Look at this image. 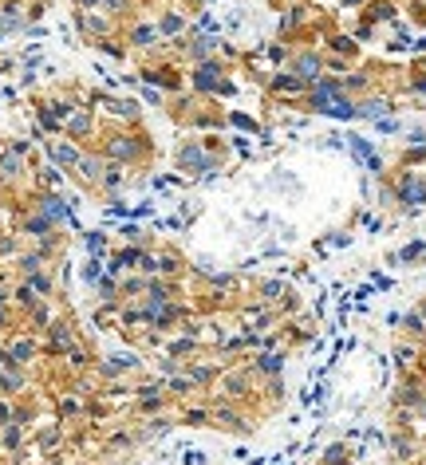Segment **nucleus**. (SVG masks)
Returning a JSON list of instances; mask_svg holds the SVG:
<instances>
[{"mask_svg": "<svg viewBox=\"0 0 426 465\" xmlns=\"http://www.w3.org/2000/svg\"><path fill=\"white\" fill-rule=\"evenodd\" d=\"M40 213H44V217L56 225V221H67V217H71V205H67L59 193H44V197H40Z\"/></svg>", "mask_w": 426, "mask_h": 465, "instance_id": "nucleus-10", "label": "nucleus"}, {"mask_svg": "<svg viewBox=\"0 0 426 465\" xmlns=\"http://www.w3.org/2000/svg\"><path fill=\"white\" fill-rule=\"evenodd\" d=\"M340 4H347V8H355V4H367V0H340Z\"/></svg>", "mask_w": 426, "mask_h": 465, "instance_id": "nucleus-46", "label": "nucleus"}, {"mask_svg": "<svg viewBox=\"0 0 426 465\" xmlns=\"http://www.w3.org/2000/svg\"><path fill=\"white\" fill-rule=\"evenodd\" d=\"M130 367H139V359L134 355H111V363H103V371L107 374H122V371H130Z\"/></svg>", "mask_w": 426, "mask_h": 465, "instance_id": "nucleus-18", "label": "nucleus"}, {"mask_svg": "<svg viewBox=\"0 0 426 465\" xmlns=\"http://www.w3.org/2000/svg\"><path fill=\"white\" fill-rule=\"evenodd\" d=\"M87 130H91V119H87V115H75L71 119V134H87Z\"/></svg>", "mask_w": 426, "mask_h": 465, "instance_id": "nucleus-35", "label": "nucleus"}, {"mask_svg": "<svg viewBox=\"0 0 426 465\" xmlns=\"http://www.w3.org/2000/svg\"><path fill=\"white\" fill-rule=\"evenodd\" d=\"M84 280H99V265H95V260L84 268Z\"/></svg>", "mask_w": 426, "mask_h": 465, "instance_id": "nucleus-44", "label": "nucleus"}, {"mask_svg": "<svg viewBox=\"0 0 426 465\" xmlns=\"http://www.w3.org/2000/svg\"><path fill=\"white\" fill-rule=\"evenodd\" d=\"M332 52H340V55H355V40H352V36H335V40H332Z\"/></svg>", "mask_w": 426, "mask_h": 465, "instance_id": "nucleus-32", "label": "nucleus"}, {"mask_svg": "<svg viewBox=\"0 0 426 465\" xmlns=\"http://www.w3.org/2000/svg\"><path fill=\"white\" fill-rule=\"evenodd\" d=\"M269 91L272 95H304L308 83L300 79V75H292V71H280V75H272L269 79Z\"/></svg>", "mask_w": 426, "mask_h": 465, "instance_id": "nucleus-9", "label": "nucleus"}, {"mask_svg": "<svg viewBox=\"0 0 426 465\" xmlns=\"http://www.w3.org/2000/svg\"><path fill=\"white\" fill-rule=\"evenodd\" d=\"M395 359H398V367H415L418 351H415V347H407V343H403V347H395Z\"/></svg>", "mask_w": 426, "mask_h": 465, "instance_id": "nucleus-29", "label": "nucleus"}, {"mask_svg": "<svg viewBox=\"0 0 426 465\" xmlns=\"http://www.w3.org/2000/svg\"><path fill=\"white\" fill-rule=\"evenodd\" d=\"M24 233H28V237H47V233H52V221H47L44 213H40V217L24 221Z\"/></svg>", "mask_w": 426, "mask_h": 465, "instance_id": "nucleus-19", "label": "nucleus"}, {"mask_svg": "<svg viewBox=\"0 0 426 465\" xmlns=\"http://www.w3.org/2000/svg\"><path fill=\"white\" fill-rule=\"evenodd\" d=\"M324 465H347V449L332 446V449H328V457H324Z\"/></svg>", "mask_w": 426, "mask_h": 465, "instance_id": "nucleus-33", "label": "nucleus"}, {"mask_svg": "<svg viewBox=\"0 0 426 465\" xmlns=\"http://www.w3.org/2000/svg\"><path fill=\"white\" fill-rule=\"evenodd\" d=\"M422 75H426V59H422Z\"/></svg>", "mask_w": 426, "mask_h": 465, "instance_id": "nucleus-47", "label": "nucleus"}, {"mask_svg": "<svg viewBox=\"0 0 426 465\" xmlns=\"http://www.w3.org/2000/svg\"><path fill=\"white\" fill-rule=\"evenodd\" d=\"M205 418H209V411H190V414H185L190 426H205Z\"/></svg>", "mask_w": 426, "mask_h": 465, "instance_id": "nucleus-40", "label": "nucleus"}, {"mask_svg": "<svg viewBox=\"0 0 426 465\" xmlns=\"http://www.w3.org/2000/svg\"><path fill=\"white\" fill-rule=\"evenodd\" d=\"M422 253H426V245H407L398 253V260H415V256H422Z\"/></svg>", "mask_w": 426, "mask_h": 465, "instance_id": "nucleus-38", "label": "nucleus"}, {"mask_svg": "<svg viewBox=\"0 0 426 465\" xmlns=\"http://www.w3.org/2000/svg\"><path fill=\"white\" fill-rule=\"evenodd\" d=\"M391 115V99H383V95H371V99H359L355 103V119H371L379 122Z\"/></svg>", "mask_w": 426, "mask_h": 465, "instance_id": "nucleus-8", "label": "nucleus"}, {"mask_svg": "<svg viewBox=\"0 0 426 465\" xmlns=\"http://www.w3.org/2000/svg\"><path fill=\"white\" fill-rule=\"evenodd\" d=\"M47 154H52V162H56V166H79V158H84V154H79L75 147H67V142H59V147H52Z\"/></svg>", "mask_w": 426, "mask_h": 465, "instance_id": "nucleus-16", "label": "nucleus"}, {"mask_svg": "<svg viewBox=\"0 0 426 465\" xmlns=\"http://www.w3.org/2000/svg\"><path fill=\"white\" fill-rule=\"evenodd\" d=\"M99 182L107 185V190H119V185H122V170H119V166H107V173H103Z\"/></svg>", "mask_w": 426, "mask_h": 465, "instance_id": "nucleus-28", "label": "nucleus"}, {"mask_svg": "<svg viewBox=\"0 0 426 465\" xmlns=\"http://www.w3.org/2000/svg\"><path fill=\"white\" fill-rule=\"evenodd\" d=\"M182 28H185V20L178 16V12H166V16H162V32H166V36H178Z\"/></svg>", "mask_w": 426, "mask_h": 465, "instance_id": "nucleus-24", "label": "nucleus"}, {"mask_svg": "<svg viewBox=\"0 0 426 465\" xmlns=\"http://www.w3.org/2000/svg\"><path fill=\"white\" fill-rule=\"evenodd\" d=\"M363 8H367V20H363V24H375V20L395 16V4H391V0H375V4H363Z\"/></svg>", "mask_w": 426, "mask_h": 465, "instance_id": "nucleus-17", "label": "nucleus"}, {"mask_svg": "<svg viewBox=\"0 0 426 465\" xmlns=\"http://www.w3.org/2000/svg\"><path fill=\"white\" fill-rule=\"evenodd\" d=\"M395 457L410 461V457H415V442H410V438H395Z\"/></svg>", "mask_w": 426, "mask_h": 465, "instance_id": "nucleus-31", "label": "nucleus"}, {"mask_svg": "<svg viewBox=\"0 0 426 465\" xmlns=\"http://www.w3.org/2000/svg\"><path fill=\"white\" fill-rule=\"evenodd\" d=\"M253 371H257V374H269V379H277V374L284 371V351H265V355H257Z\"/></svg>", "mask_w": 426, "mask_h": 465, "instance_id": "nucleus-11", "label": "nucleus"}, {"mask_svg": "<svg viewBox=\"0 0 426 465\" xmlns=\"http://www.w3.org/2000/svg\"><path fill=\"white\" fill-rule=\"evenodd\" d=\"M107 150H111L119 162H134V158H142V142L134 134H115L111 142H107Z\"/></svg>", "mask_w": 426, "mask_h": 465, "instance_id": "nucleus-7", "label": "nucleus"}, {"mask_svg": "<svg viewBox=\"0 0 426 465\" xmlns=\"http://www.w3.org/2000/svg\"><path fill=\"white\" fill-rule=\"evenodd\" d=\"M103 245H107L103 233H87V248H91V253H103Z\"/></svg>", "mask_w": 426, "mask_h": 465, "instance_id": "nucleus-39", "label": "nucleus"}, {"mask_svg": "<svg viewBox=\"0 0 426 465\" xmlns=\"http://www.w3.org/2000/svg\"><path fill=\"white\" fill-rule=\"evenodd\" d=\"M178 268H182V260H178V256H170V253L162 256V260H158V272H166V276H170V272H178Z\"/></svg>", "mask_w": 426, "mask_h": 465, "instance_id": "nucleus-34", "label": "nucleus"}, {"mask_svg": "<svg viewBox=\"0 0 426 465\" xmlns=\"http://www.w3.org/2000/svg\"><path fill=\"white\" fill-rule=\"evenodd\" d=\"M122 237H127V241H134V245H139V241H142V229H139V225H127V229H122Z\"/></svg>", "mask_w": 426, "mask_h": 465, "instance_id": "nucleus-42", "label": "nucleus"}, {"mask_svg": "<svg viewBox=\"0 0 426 465\" xmlns=\"http://www.w3.org/2000/svg\"><path fill=\"white\" fill-rule=\"evenodd\" d=\"M0 418H4V406H0Z\"/></svg>", "mask_w": 426, "mask_h": 465, "instance_id": "nucleus-48", "label": "nucleus"}, {"mask_svg": "<svg viewBox=\"0 0 426 465\" xmlns=\"http://www.w3.org/2000/svg\"><path fill=\"white\" fill-rule=\"evenodd\" d=\"M422 386H426V374H422Z\"/></svg>", "mask_w": 426, "mask_h": 465, "instance_id": "nucleus-50", "label": "nucleus"}, {"mask_svg": "<svg viewBox=\"0 0 426 465\" xmlns=\"http://www.w3.org/2000/svg\"><path fill=\"white\" fill-rule=\"evenodd\" d=\"M194 87L202 95H233L237 91L233 79H225V67L217 64V59H202V64L194 67Z\"/></svg>", "mask_w": 426, "mask_h": 465, "instance_id": "nucleus-1", "label": "nucleus"}, {"mask_svg": "<svg viewBox=\"0 0 426 465\" xmlns=\"http://www.w3.org/2000/svg\"><path fill=\"white\" fill-rule=\"evenodd\" d=\"M0 386H4V391H16V386H20V374H4V379H0Z\"/></svg>", "mask_w": 426, "mask_h": 465, "instance_id": "nucleus-43", "label": "nucleus"}, {"mask_svg": "<svg viewBox=\"0 0 426 465\" xmlns=\"http://www.w3.org/2000/svg\"><path fill=\"white\" fill-rule=\"evenodd\" d=\"M174 162H178V170H190V173H202V170H205L209 178H213V170H217V162H209V158H205V150L197 147V142H185V147L178 150Z\"/></svg>", "mask_w": 426, "mask_h": 465, "instance_id": "nucleus-4", "label": "nucleus"}, {"mask_svg": "<svg viewBox=\"0 0 426 465\" xmlns=\"http://www.w3.org/2000/svg\"><path fill=\"white\" fill-rule=\"evenodd\" d=\"M347 138H352V150H355V158H359V162H367V158L375 154V150H371V142H367V138H355V134H347Z\"/></svg>", "mask_w": 426, "mask_h": 465, "instance_id": "nucleus-26", "label": "nucleus"}, {"mask_svg": "<svg viewBox=\"0 0 426 465\" xmlns=\"http://www.w3.org/2000/svg\"><path fill=\"white\" fill-rule=\"evenodd\" d=\"M395 201H403L407 209H418V205H426V178L418 170H403L395 178Z\"/></svg>", "mask_w": 426, "mask_h": 465, "instance_id": "nucleus-2", "label": "nucleus"}, {"mask_svg": "<svg viewBox=\"0 0 426 465\" xmlns=\"http://www.w3.org/2000/svg\"><path fill=\"white\" fill-rule=\"evenodd\" d=\"M130 40H134V44H139V47H154L158 32H154V28H150V24H139V28H134V36H130Z\"/></svg>", "mask_w": 426, "mask_h": 465, "instance_id": "nucleus-22", "label": "nucleus"}, {"mask_svg": "<svg viewBox=\"0 0 426 465\" xmlns=\"http://www.w3.org/2000/svg\"><path fill=\"white\" fill-rule=\"evenodd\" d=\"M225 394H229V398H245V394H249V374L229 371V379H225Z\"/></svg>", "mask_w": 426, "mask_h": 465, "instance_id": "nucleus-15", "label": "nucleus"}, {"mask_svg": "<svg viewBox=\"0 0 426 465\" xmlns=\"http://www.w3.org/2000/svg\"><path fill=\"white\" fill-rule=\"evenodd\" d=\"M107 4H111V8H127V0H107Z\"/></svg>", "mask_w": 426, "mask_h": 465, "instance_id": "nucleus-45", "label": "nucleus"}, {"mask_svg": "<svg viewBox=\"0 0 426 465\" xmlns=\"http://www.w3.org/2000/svg\"><path fill=\"white\" fill-rule=\"evenodd\" d=\"M16 170H20V154L16 150L0 154V178H16Z\"/></svg>", "mask_w": 426, "mask_h": 465, "instance_id": "nucleus-21", "label": "nucleus"}, {"mask_svg": "<svg viewBox=\"0 0 426 465\" xmlns=\"http://www.w3.org/2000/svg\"><path fill=\"white\" fill-rule=\"evenodd\" d=\"M75 173H79V182H87V185H91V182H99V178H103V162H99L95 154H87V158H79Z\"/></svg>", "mask_w": 426, "mask_h": 465, "instance_id": "nucleus-13", "label": "nucleus"}, {"mask_svg": "<svg viewBox=\"0 0 426 465\" xmlns=\"http://www.w3.org/2000/svg\"><path fill=\"white\" fill-rule=\"evenodd\" d=\"M190 386H194V379H185V374L182 379H170V391L174 394H190Z\"/></svg>", "mask_w": 426, "mask_h": 465, "instance_id": "nucleus-36", "label": "nucleus"}, {"mask_svg": "<svg viewBox=\"0 0 426 465\" xmlns=\"http://www.w3.org/2000/svg\"><path fill=\"white\" fill-rule=\"evenodd\" d=\"M335 95H343V79L340 75H320L316 83H308V107L312 110H324Z\"/></svg>", "mask_w": 426, "mask_h": 465, "instance_id": "nucleus-3", "label": "nucleus"}, {"mask_svg": "<svg viewBox=\"0 0 426 465\" xmlns=\"http://www.w3.org/2000/svg\"><path fill=\"white\" fill-rule=\"evenodd\" d=\"M410 91H415V95H426V75H422V71L410 79Z\"/></svg>", "mask_w": 426, "mask_h": 465, "instance_id": "nucleus-41", "label": "nucleus"}, {"mask_svg": "<svg viewBox=\"0 0 426 465\" xmlns=\"http://www.w3.org/2000/svg\"><path fill=\"white\" fill-rule=\"evenodd\" d=\"M403 328H407L410 335H422V331H426V319H422V311H410V316L403 319Z\"/></svg>", "mask_w": 426, "mask_h": 465, "instance_id": "nucleus-25", "label": "nucleus"}, {"mask_svg": "<svg viewBox=\"0 0 426 465\" xmlns=\"http://www.w3.org/2000/svg\"><path fill=\"white\" fill-rule=\"evenodd\" d=\"M292 75H300L304 83H316L320 75H324V59L316 52H297V59H292Z\"/></svg>", "mask_w": 426, "mask_h": 465, "instance_id": "nucleus-5", "label": "nucleus"}, {"mask_svg": "<svg viewBox=\"0 0 426 465\" xmlns=\"http://www.w3.org/2000/svg\"><path fill=\"white\" fill-rule=\"evenodd\" d=\"M403 166H426V147H410L403 154Z\"/></svg>", "mask_w": 426, "mask_h": 465, "instance_id": "nucleus-30", "label": "nucleus"}, {"mask_svg": "<svg viewBox=\"0 0 426 465\" xmlns=\"http://www.w3.org/2000/svg\"><path fill=\"white\" fill-rule=\"evenodd\" d=\"M213 52H217V40H205V36L190 47V55H194L197 64H202V59H213Z\"/></svg>", "mask_w": 426, "mask_h": 465, "instance_id": "nucleus-20", "label": "nucleus"}, {"mask_svg": "<svg viewBox=\"0 0 426 465\" xmlns=\"http://www.w3.org/2000/svg\"><path fill=\"white\" fill-rule=\"evenodd\" d=\"M32 355H36V343H32V339H16V343L8 347L4 363H8V367H16V363H28Z\"/></svg>", "mask_w": 426, "mask_h": 465, "instance_id": "nucleus-12", "label": "nucleus"}, {"mask_svg": "<svg viewBox=\"0 0 426 465\" xmlns=\"http://www.w3.org/2000/svg\"><path fill=\"white\" fill-rule=\"evenodd\" d=\"M197 4H209V0H197Z\"/></svg>", "mask_w": 426, "mask_h": 465, "instance_id": "nucleus-49", "label": "nucleus"}, {"mask_svg": "<svg viewBox=\"0 0 426 465\" xmlns=\"http://www.w3.org/2000/svg\"><path fill=\"white\" fill-rule=\"evenodd\" d=\"M395 406H403V411H422L426 406V386L422 383H403L398 386V394H395Z\"/></svg>", "mask_w": 426, "mask_h": 465, "instance_id": "nucleus-6", "label": "nucleus"}, {"mask_svg": "<svg viewBox=\"0 0 426 465\" xmlns=\"http://www.w3.org/2000/svg\"><path fill=\"white\" fill-rule=\"evenodd\" d=\"M190 379H194V383H213V371H209V367H194Z\"/></svg>", "mask_w": 426, "mask_h": 465, "instance_id": "nucleus-37", "label": "nucleus"}, {"mask_svg": "<svg viewBox=\"0 0 426 465\" xmlns=\"http://www.w3.org/2000/svg\"><path fill=\"white\" fill-rule=\"evenodd\" d=\"M40 265H44V253H28V256H20V272H24V276L40 272Z\"/></svg>", "mask_w": 426, "mask_h": 465, "instance_id": "nucleus-23", "label": "nucleus"}, {"mask_svg": "<svg viewBox=\"0 0 426 465\" xmlns=\"http://www.w3.org/2000/svg\"><path fill=\"white\" fill-rule=\"evenodd\" d=\"M324 115H332V119H355V103L347 99V95H335L324 107Z\"/></svg>", "mask_w": 426, "mask_h": 465, "instance_id": "nucleus-14", "label": "nucleus"}, {"mask_svg": "<svg viewBox=\"0 0 426 465\" xmlns=\"http://www.w3.org/2000/svg\"><path fill=\"white\" fill-rule=\"evenodd\" d=\"M52 343L56 347H71V328H67V323H56V328H52Z\"/></svg>", "mask_w": 426, "mask_h": 465, "instance_id": "nucleus-27", "label": "nucleus"}]
</instances>
